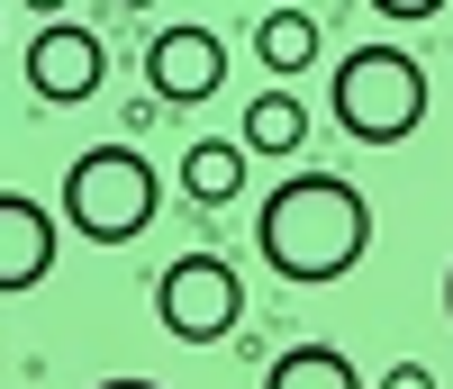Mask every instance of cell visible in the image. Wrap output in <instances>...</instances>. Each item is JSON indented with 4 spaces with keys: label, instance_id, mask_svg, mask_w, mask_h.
Segmentation results:
<instances>
[{
    "label": "cell",
    "instance_id": "cell-2",
    "mask_svg": "<svg viewBox=\"0 0 453 389\" xmlns=\"http://www.w3.org/2000/svg\"><path fill=\"white\" fill-rule=\"evenodd\" d=\"M155 200H164V181L136 145H91L64 172V226L82 245H136L155 226Z\"/></svg>",
    "mask_w": 453,
    "mask_h": 389
},
{
    "label": "cell",
    "instance_id": "cell-5",
    "mask_svg": "<svg viewBox=\"0 0 453 389\" xmlns=\"http://www.w3.org/2000/svg\"><path fill=\"white\" fill-rule=\"evenodd\" d=\"M109 82V46L91 27H73V19H46L36 27V46H27V91L46 100V109H73V100H91Z\"/></svg>",
    "mask_w": 453,
    "mask_h": 389
},
{
    "label": "cell",
    "instance_id": "cell-6",
    "mask_svg": "<svg viewBox=\"0 0 453 389\" xmlns=\"http://www.w3.org/2000/svg\"><path fill=\"white\" fill-rule=\"evenodd\" d=\"M218 82H226V36H209V27H164L155 46H145V91H155V100L200 109V100H218Z\"/></svg>",
    "mask_w": 453,
    "mask_h": 389
},
{
    "label": "cell",
    "instance_id": "cell-9",
    "mask_svg": "<svg viewBox=\"0 0 453 389\" xmlns=\"http://www.w3.org/2000/svg\"><path fill=\"white\" fill-rule=\"evenodd\" d=\"M263 389H363V371L335 354V344H290V354L263 371Z\"/></svg>",
    "mask_w": 453,
    "mask_h": 389
},
{
    "label": "cell",
    "instance_id": "cell-1",
    "mask_svg": "<svg viewBox=\"0 0 453 389\" xmlns=\"http://www.w3.org/2000/svg\"><path fill=\"white\" fill-rule=\"evenodd\" d=\"M254 245H263V263H273L281 281L326 290V281H345V271L363 263V245H372V200H363L345 172H290L273 200H263Z\"/></svg>",
    "mask_w": 453,
    "mask_h": 389
},
{
    "label": "cell",
    "instance_id": "cell-15",
    "mask_svg": "<svg viewBox=\"0 0 453 389\" xmlns=\"http://www.w3.org/2000/svg\"><path fill=\"white\" fill-rule=\"evenodd\" d=\"M100 389H164V380H100Z\"/></svg>",
    "mask_w": 453,
    "mask_h": 389
},
{
    "label": "cell",
    "instance_id": "cell-10",
    "mask_svg": "<svg viewBox=\"0 0 453 389\" xmlns=\"http://www.w3.org/2000/svg\"><path fill=\"white\" fill-rule=\"evenodd\" d=\"M299 136H309V109H299L290 91H263L254 109H245V154H299Z\"/></svg>",
    "mask_w": 453,
    "mask_h": 389
},
{
    "label": "cell",
    "instance_id": "cell-8",
    "mask_svg": "<svg viewBox=\"0 0 453 389\" xmlns=\"http://www.w3.org/2000/svg\"><path fill=\"white\" fill-rule=\"evenodd\" d=\"M181 190H191L200 209H226L245 190V145H218V136H200L191 154H181Z\"/></svg>",
    "mask_w": 453,
    "mask_h": 389
},
{
    "label": "cell",
    "instance_id": "cell-3",
    "mask_svg": "<svg viewBox=\"0 0 453 389\" xmlns=\"http://www.w3.org/2000/svg\"><path fill=\"white\" fill-rule=\"evenodd\" d=\"M335 118L354 145H408L426 118V64L408 46H354L335 64Z\"/></svg>",
    "mask_w": 453,
    "mask_h": 389
},
{
    "label": "cell",
    "instance_id": "cell-12",
    "mask_svg": "<svg viewBox=\"0 0 453 389\" xmlns=\"http://www.w3.org/2000/svg\"><path fill=\"white\" fill-rule=\"evenodd\" d=\"M372 10L399 19V27H418V19H435V10H444V0H372Z\"/></svg>",
    "mask_w": 453,
    "mask_h": 389
},
{
    "label": "cell",
    "instance_id": "cell-13",
    "mask_svg": "<svg viewBox=\"0 0 453 389\" xmlns=\"http://www.w3.org/2000/svg\"><path fill=\"white\" fill-rule=\"evenodd\" d=\"M381 389H435V371H426V362H390Z\"/></svg>",
    "mask_w": 453,
    "mask_h": 389
},
{
    "label": "cell",
    "instance_id": "cell-16",
    "mask_svg": "<svg viewBox=\"0 0 453 389\" xmlns=\"http://www.w3.org/2000/svg\"><path fill=\"white\" fill-rule=\"evenodd\" d=\"M444 317H453V263H444Z\"/></svg>",
    "mask_w": 453,
    "mask_h": 389
},
{
    "label": "cell",
    "instance_id": "cell-4",
    "mask_svg": "<svg viewBox=\"0 0 453 389\" xmlns=\"http://www.w3.org/2000/svg\"><path fill=\"white\" fill-rule=\"evenodd\" d=\"M155 317H164V335H181V344H218V335H236V317H245V281H236V263H226V254H181V263H164V281H155Z\"/></svg>",
    "mask_w": 453,
    "mask_h": 389
},
{
    "label": "cell",
    "instance_id": "cell-14",
    "mask_svg": "<svg viewBox=\"0 0 453 389\" xmlns=\"http://www.w3.org/2000/svg\"><path fill=\"white\" fill-rule=\"evenodd\" d=\"M27 10H36V19H64V0H27Z\"/></svg>",
    "mask_w": 453,
    "mask_h": 389
},
{
    "label": "cell",
    "instance_id": "cell-7",
    "mask_svg": "<svg viewBox=\"0 0 453 389\" xmlns=\"http://www.w3.org/2000/svg\"><path fill=\"white\" fill-rule=\"evenodd\" d=\"M46 271H55V217L19 190H0V290H36Z\"/></svg>",
    "mask_w": 453,
    "mask_h": 389
},
{
    "label": "cell",
    "instance_id": "cell-17",
    "mask_svg": "<svg viewBox=\"0 0 453 389\" xmlns=\"http://www.w3.org/2000/svg\"><path fill=\"white\" fill-rule=\"evenodd\" d=\"M127 10H155V0H127Z\"/></svg>",
    "mask_w": 453,
    "mask_h": 389
},
{
    "label": "cell",
    "instance_id": "cell-11",
    "mask_svg": "<svg viewBox=\"0 0 453 389\" xmlns=\"http://www.w3.org/2000/svg\"><path fill=\"white\" fill-rule=\"evenodd\" d=\"M254 55L273 64V72H309L318 64V19H299V10H273L254 27Z\"/></svg>",
    "mask_w": 453,
    "mask_h": 389
}]
</instances>
